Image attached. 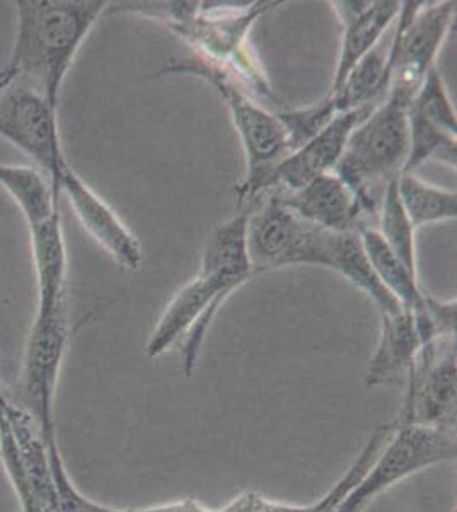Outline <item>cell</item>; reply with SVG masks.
Returning <instances> with one entry per match:
<instances>
[{
  "instance_id": "cell-1",
  "label": "cell",
  "mask_w": 457,
  "mask_h": 512,
  "mask_svg": "<svg viewBox=\"0 0 457 512\" xmlns=\"http://www.w3.org/2000/svg\"><path fill=\"white\" fill-rule=\"evenodd\" d=\"M248 210L222 222L210 233L195 279L174 294L145 344V355L157 359L183 342V374L190 379L197 369L203 342L222 304L246 284L255 268L248 253Z\"/></svg>"
},
{
  "instance_id": "cell-2",
  "label": "cell",
  "mask_w": 457,
  "mask_h": 512,
  "mask_svg": "<svg viewBox=\"0 0 457 512\" xmlns=\"http://www.w3.org/2000/svg\"><path fill=\"white\" fill-rule=\"evenodd\" d=\"M16 38L0 89L26 82L58 110L65 77L89 33L110 7L106 0H18Z\"/></svg>"
},
{
  "instance_id": "cell-3",
  "label": "cell",
  "mask_w": 457,
  "mask_h": 512,
  "mask_svg": "<svg viewBox=\"0 0 457 512\" xmlns=\"http://www.w3.org/2000/svg\"><path fill=\"white\" fill-rule=\"evenodd\" d=\"M111 6V4H110ZM128 2L115 4L106 11L134 12L168 24L169 30L197 48L198 59L226 70L238 79L253 96H270L267 76L261 70L260 60L248 43V33L265 12L278 2H255L244 6L202 7L195 2Z\"/></svg>"
},
{
  "instance_id": "cell-4",
  "label": "cell",
  "mask_w": 457,
  "mask_h": 512,
  "mask_svg": "<svg viewBox=\"0 0 457 512\" xmlns=\"http://www.w3.org/2000/svg\"><path fill=\"white\" fill-rule=\"evenodd\" d=\"M168 74L198 77L214 86L220 98L224 99L246 156V175L236 190L238 202L239 205L253 204L263 195V185L272 169L287 156L284 128L275 113L263 108L255 96L226 70L195 55L188 59L169 60L154 77Z\"/></svg>"
},
{
  "instance_id": "cell-5",
  "label": "cell",
  "mask_w": 457,
  "mask_h": 512,
  "mask_svg": "<svg viewBox=\"0 0 457 512\" xmlns=\"http://www.w3.org/2000/svg\"><path fill=\"white\" fill-rule=\"evenodd\" d=\"M408 149V108L391 99L353 128L333 173L357 195L367 222L376 224L382 195L405 171Z\"/></svg>"
},
{
  "instance_id": "cell-6",
  "label": "cell",
  "mask_w": 457,
  "mask_h": 512,
  "mask_svg": "<svg viewBox=\"0 0 457 512\" xmlns=\"http://www.w3.org/2000/svg\"><path fill=\"white\" fill-rule=\"evenodd\" d=\"M335 234L304 221L275 192L249 205L246 239L256 274L299 265L328 268Z\"/></svg>"
},
{
  "instance_id": "cell-7",
  "label": "cell",
  "mask_w": 457,
  "mask_h": 512,
  "mask_svg": "<svg viewBox=\"0 0 457 512\" xmlns=\"http://www.w3.org/2000/svg\"><path fill=\"white\" fill-rule=\"evenodd\" d=\"M396 422V420H394ZM456 431L396 422L364 477L333 512H364L379 495L432 466L456 460Z\"/></svg>"
},
{
  "instance_id": "cell-8",
  "label": "cell",
  "mask_w": 457,
  "mask_h": 512,
  "mask_svg": "<svg viewBox=\"0 0 457 512\" xmlns=\"http://www.w3.org/2000/svg\"><path fill=\"white\" fill-rule=\"evenodd\" d=\"M456 2H403L394 21L386 98L410 108L454 26Z\"/></svg>"
},
{
  "instance_id": "cell-9",
  "label": "cell",
  "mask_w": 457,
  "mask_h": 512,
  "mask_svg": "<svg viewBox=\"0 0 457 512\" xmlns=\"http://www.w3.org/2000/svg\"><path fill=\"white\" fill-rule=\"evenodd\" d=\"M69 344V301L47 311L36 309L24 347L18 405L38 422L45 441L57 437L55 396Z\"/></svg>"
},
{
  "instance_id": "cell-10",
  "label": "cell",
  "mask_w": 457,
  "mask_h": 512,
  "mask_svg": "<svg viewBox=\"0 0 457 512\" xmlns=\"http://www.w3.org/2000/svg\"><path fill=\"white\" fill-rule=\"evenodd\" d=\"M0 460L21 512H57V487L48 444L31 415L9 402L0 410Z\"/></svg>"
},
{
  "instance_id": "cell-11",
  "label": "cell",
  "mask_w": 457,
  "mask_h": 512,
  "mask_svg": "<svg viewBox=\"0 0 457 512\" xmlns=\"http://www.w3.org/2000/svg\"><path fill=\"white\" fill-rule=\"evenodd\" d=\"M0 137L18 147L55 183L65 163L58 127V110L45 94L26 82L14 81L0 89Z\"/></svg>"
},
{
  "instance_id": "cell-12",
  "label": "cell",
  "mask_w": 457,
  "mask_h": 512,
  "mask_svg": "<svg viewBox=\"0 0 457 512\" xmlns=\"http://www.w3.org/2000/svg\"><path fill=\"white\" fill-rule=\"evenodd\" d=\"M400 424L456 431V338L425 345L406 374Z\"/></svg>"
},
{
  "instance_id": "cell-13",
  "label": "cell",
  "mask_w": 457,
  "mask_h": 512,
  "mask_svg": "<svg viewBox=\"0 0 457 512\" xmlns=\"http://www.w3.org/2000/svg\"><path fill=\"white\" fill-rule=\"evenodd\" d=\"M408 142L403 173H415L430 161L456 169V110L437 67L427 74L408 108Z\"/></svg>"
},
{
  "instance_id": "cell-14",
  "label": "cell",
  "mask_w": 457,
  "mask_h": 512,
  "mask_svg": "<svg viewBox=\"0 0 457 512\" xmlns=\"http://www.w3.org/2000/svg\"><path fill=\"white\" fill-rule=\"evenodd\" d=\"M58 195H65L77 221L91 238L98 243L120 267L139 270L144 263V253L139 239L106 204L93 188L77 175L76 169L65 163L52 185Z\"/></svg>"
},
{
  "instance_id": "cell-15",
  "label": "cell",
  "mask_w": 457,
  "mask_h": 512,
  "mask_svg": "<svg viewBox=\"0 0 457 512\" xmlns=\"http://www.w3.org/2000/svg\"><path fill=\"white\" fill-rule=\"evenodd\" d=\"M376 106L360 108L336 115L335 120L324 128L321 134L287 154L272 169L263 185V195L268 192H297L309 185L319 176L335 171L336 164L342 158L348 137Z\"/></svg>"
},
{
  "instance_id": "cell-16",
  "label": "cell",
  "mask_w": 457,
  "mask_h": 512,
  "mask_svg": "<svg viewBox=\"0 0 457 512\" xmlns=\"http://www.w3.org/2000/svg\"><path fill=\"white\" fill-rule=\"evenodd\" d=\"M273 192L297 216L326 231L359 233L360 229L371 227L357 195L333 171L319 176L297 192Z\"/></svg>"
},
{
  "instance_id": "cell-17",
  "label": "cell",
  "mask_w": 457,
  "mask_h": 512,
  "mask_svg": "<svg viewBox=\"0 0 457 512\" xmlns=\"http://www.w3.org/2000/svg\"><path fill=\"white\" fill-rule=\"evenodd\" d=\"M403 2H330L343 24L342 45L331 91L340 88L350 70L371 52L398 19ZM330 91V93H331Z\"/></svg>"
},
{
  "instance_id": "cell-18",
  "label": "cell",
  "mask_w": 457,
  "mask_h": 512,
  "mask_svg": "<svg viewBox=\"0 0 457 512\" xmlns=\"http://www.w3.org/2000/svg\"><path fill=\"white\" fill-rule=\"evenodd\" d=\"M422 347L423 340L411 313L403 309L396 315H381V337L365 376L367 388H381L401 376L406 378Z\"/></svg>"
},
{
  "instance_id": "cell-19",
  "label": "cell",
  "mask_w": 457,
  "mask_h": 512,
  "mask_svg": "<svg viewBox=\"0 0 457 512\" xmlns=\"http://www.w3.org/2000/svg\"><path fill=\"white\" fill-rule=\"evenodd\" d=\"M31 251L38 280V308L47 311L69 299L67 246L60 212L29 227Z\"/></svg>"
},
{
  "instance_id": "cell-20",
  "label": "cell",
  "mask_w": 457,
  "mask_h": 512,
  "mask_svg": "<svg viewBox=\"0 0 457 512\" xmlns=\"http://www.w3.org/2000/svg\"><path fill=\"white\" fill-rule=\"evenodd\" d=\"M394 24L371 52L360 59L340 88L328 96L335 101L338 113L381 105L388 91L393 53Z\"/></svg>"
},
{
  "instance_id": "cell-21",
  "label": "cell",
  "mask_w": 457,
  "mask_h": 512,
  "mask_svg": "<svg viewBox=\"0 0 457 512\" xmlns=\"http://www.w3.org/2000/svg\"><path fill=\"white\" fill-rule=\"evenodd\" d=\"M365 255L371 262L372 270L382 287L401 304V308L415 318L427 313V292L423 291L418 275L410 272L386 243L374 227H365L359 231Z\"/></svg>"
},
{
  "instance_id": "cell-22",
  "label": "cell",
  "mask_w": 457,
  "mask_h": 512,
  "mask_svg": "<svg viewBox=\"0 0 457 512\" xmlns=\"http://www.w3.org/2000/svg\"><path fill=\"white\" fill-rule=\"evenodd\" d=\"M328 268L335 270L352 286L364 292L376 304L381 315H396L403 311L401 304L382 287L374 274L357 231L335 234Z\"/></svg>"
},
{
  "instance_id": "cell-23",
  "label": "cell",
  "mask_w": 457,
  "mask_h": 512,
  "mask_svg": "<svg viewBox=\"0 0 457 512\" xmlns=\"http://www.w3.org/2000/svg\"><path fill=\"white\" fill-rule=\"evenodd\" d=\"M0 185L23 212L28 227L36 226L60 212V195L40 169L0 164Z\"/></svg>"
},
{
  "instance_id": "cell-24",
  "label": "cell",
  "mask_w": 457,
  "mask_h": 512,
  "mask_svg": "<svg viewBox=\"0 0 457 512\" xmlns=\"http://www.w3.org/2000/svg\"><path fill=\"white\" fill-rule=\"evenodd\" d=\"M398 195L415 229L439 222L456 221V190L435 187L415 173L398 176Z\"/></svg>"
},
{
  "instance_id": "cell-25",
  "label": "cell",
  "mask_w": 457,
  "mask_h": 512,
  "mask_svg": "<svg viewBox=\"0 0 457 512\" xmlns=\"http://www.w3.org/2000/svg\"><path fill=\"white\" fill-rule=\"evenodd\" d=\"M377 233L386 243L389 250L405 263V267L418 275L417 243L415 234L417 229L411 224L410 217L406 216L398 195V178L389 183L386 192L382 195L381 207L376 219Z\"/></svg>"
},
{
  "instance_id": "cell-26",
  "label": "cell",
  "mask_w": 457,
  "mask_h": 512,
  "mask_svg": "<svg viewBox=\"0 0 457 512\" xmlns=\"http://www.w3.org/2000/svg\"><path fill=\"white\" fill-rule=\"evenodd\" d=\"M336 115L340 113L336 110L335 101L331 96H326L318 103L304 106V108L275 113V117L284 128L287 154L297 151L299 147L321 134L324 128L335 120Z\"/></svg>"
},
{
  "instance_id": "cell-27",
  "label": "cell",
  "mask_w": 457,
  "mask_h": 512,
  "mask_svg": "<svg viewBox=\"0 0 457 512\" xmlns=\"http://www.w3.org/2000/svg\"><path fill=\"white\" fill-rule=\"evenodd\" d=\"M77 502H79V512H137V509H118V507L106 506L101 502L93 501L87 495L82 494L81 490L77 494Z\"/></svg>"
},
{
  "instance_id": "cell-28",
  "label": "cell",
  "mask_w": 457,
  "mask_h": 512,
  "mask_svg": "<svg viewBox=\"0 0 457 512\" xmlns=\"http://www.w3.org/2000/svg\"><path fill=\"white\" fill-rule=\"evenodd\" d=\"M11 402L9 398H7L6 388H4V383H2V376H0V410L6 407L7 403Z\"/></svg>"
}]
</instances>
